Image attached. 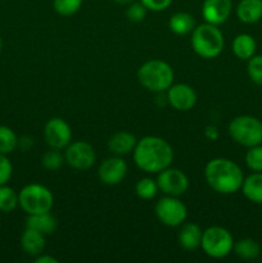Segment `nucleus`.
Returning a JSON list of instances; mask_svg holds the SVG:
<instances>
[{"mask_svg": "<svg viewBox=\"0 0 262 263\" xmlns=\"http://www.w3.org/2000/svg\"><path fill=\"white\" fill-rule=\"evenodd\" d=\"M134 162L146 174H158L174 161V149L159 136H144L136 143L133 152Z\"/></svg>", "mask_w": 262, "mask_h": 263, "instance_id": "nucleus-1", "label": "nucleus"}, {"mask_svg": "<svg viewBox=\"0 0 262 263\" xmlns=\"http://www.w3.org/2000/svg\"><path fill=\"white\" fill-rule=\"evenodd\" d=\"M204 179L213 192L229 195L240 190L244 175L240 167L231 159L213 158L205 164Z\"/></svg>", "mask_w": 262, "mask_h": 263, "instance_id": "nucleus-2", "label": "nucleus"}, {"mask_svg": "<svg viewBox=\"0 0 262 263\" xmlns=\"http://www.w3.org/2000/svg\"><path fill=\"white\" fill-rule=\"evenodd\" d=\"M174 69L167 62L152 59L141 64L138 69V80L146 90L152 92L167 91L174 84Z\"/></svg>", "mask_w": 262, "mask_h": 263, "instance_id": "nucleus-3", "label": "nucleus"}, {"mask_svg": "<svg viewBox=\"0 0 262 263\" xmlns=\"http://www.w3.org/2000/svg\"><path fill=\"white\" fill-rule=\"evenodd\" d=\"M225 46V39L220 28L212 23L197 26L192 32V48L199 57L213 59L220 55Z\"/></svg>", "mask_w": 262, "mask_h": 263, "instance_id": "nucleus-4", "label": "nucleus"}, {"mask_svg": "<svg viewBox=\"0 0 262 263\" xmlns=\"http://www.w3.org/2000/svg\"><path fill=\"white\" fill-rule=\"evenodd\" d=\"M18 202L23 212L27 215L50 212L54 204V197L50 189L41 184H28L18 193Z\"/></svg>", "mask_w": 262, "mask_h": 263, "instance_id": "nucleus-5", "label": "nucleus"}, {"mask_svg": "<svg viewBox=\"0 0 262 263\" xmlns=\"http://www.w3.org/2000/svg\"><path fill=\"white\" fill-rule=\"evenodd\" d=\"M229 135L239 145L251 146L262 144V122L253 116H238L229 123Z\"/></svg>", "mask_w": 262, "mask_h": 263, "instance_id": "nucleus-6", "label": "nucleus"}, {"mask_svg": "<svg viewBox=\"0 0 262 263\" xmlns=\"http://www.w3.org/2000/svg\"><path fill=\"white\" fill-rule=\"evenodd\" d=\"M200 247L211 258H225L234 249L233 235L225 228L211 226L203 231Z\"/></svg>", "mask_w": 262, "mask_h": 263, "instance_id": "nucleus-7", "label": "nucleus"}, {"mask_svg": "<svg viewBox=\"0 0 262 263\" xmlns=\"http://www.w3.org/2000/svg\"><path fill=\"white\" fill-rule=\"evenodd\" d=\"M154 211H156L157 218L164 226H169V228L181 226L188 217L186 205L179 198L171 197V195L161 198L156 203Z\"/></svg>", "mask_w": 262, "mask_h": 263, "instance_id": "nucleus-8", "label": "nucleus"}, {"mask_svg": "<svg viewBox=\"0 0 262 263\" xmlns=\"http://www.w3.org/2000/svg\"><path fill=\"white\" fill-rule=\"evenodd\" d=\"M97 161V153L94 148L86 141L69 143L64 151V162L77 171H87Z\"/></svg>", "mask_w": 262, "mask_h": 263, "instance_id": "nucleus-9", "label": "nucleus"}, {"mask_svg": "<svg viewBox=\"0 0 262 263\" xmlns=\"http://www.w3.org/2000/svg\"><path fill=\"white\" fill-rule=\"evenodd\" d=\"M157 184H158V189L163 194L171 195V197H180L189 187V180L184 172L177 168H172L170 166L163 171L158 172Z\"/></svg>", "mask_w": 262, "mask_h": 263, "instance_id": "nucleus-10", "label": "nucleus"}, {"mask_svg": "<svg viewBox=\"0 0 262 263\" xmlns=\"http://www.w3.org/2000/svg\"><path fill=\"white\" fill-rule=\"evenodd\" d=\"M44 139L50 148L58 151L66 149V146L71 143L72 130L63 118H50L44 127Z\"/></svg>", "mask_w": 262, "mask_h": 263, "instance_id": "nucleus-11", "label": "nucleus"}, {"mask_svg": "<svg viewBox=\"0 0 262 263\" xmlns=\"http://www.w3.org/2000/svg\"><path fill=\"white\" fill-rule=\"evenodd\" d=\"M127 174V163L120 156L104 159L98 168V176L105 185H118Z\"/></svg>", "mask_w": 262, "mask_h": 263, "instance_id": "nucleus-12", "label": "nucleus"}, {"mask_svg": "<svg viewBox=\"0 0 262 263\" xmlns=\"http://www.w3.org/2000/svg\"><path fill=\"white\" fill-rule=\"evenodd\" d=\"M167 102L176 110L186 112L197 104V92L190 85L172 84L167 90Z\"/></svg>", "mask_w": 262, "mask_h": 263, "instance_id": "nucleus-13", "label": "nucleus"}, {"mask_svg": "<svg viewBox=\"0 0 262 263\" xmlns=\"http://www.w3.org/2000/svg\"><path fill=\"white\" fill-rule=\"evenodd\" d=\"M233 10L231 0H204L202 4V15L205 22L221 25L226 22Z\"/></svg>", "mask_w": 262, "mask_h": 263, "instance_id": "nucleus-14", "label": "nucleus"}, {"mask_svg": "<svg viewBox=\"0 0 262 263\" xmlns=\"http://www.w3.org/2000/svg\"><path fill=\"white\" fill-rule=\"evenodd\" d=\"M136 143H138V139L135 138V135L127 131H118L110 136L107 145L110 153L121 157L134 152Z\"/></svg>", "mask_w": 262, "mask_h": 263, "instance_id": "nucleus-15", "label": "nucleus"}, {"mask_svg": "<svg viewBox=\"0 0 262 263\" xmlns=\"http://www.w3.org/2000/svg\"><path fill=\"white\" fill-rule=\"evenodd\" d=\"M21 247L28 256L38 257L45 249V235L33 229L26 228L21 235Z\"/></svg>", "mask_w": 262, "mask_h": 263, "instance_id": "nucleus-16", "label": "nucleus"}, {"mask_svg": "<svg viewBox=\"0 0 262 263\" xmlns=\"http://www.w3.org/2000/svg\"><path fill=\"white\" fill-rule=\"evenodd\" d=\"M236 17L247 25L258 22L262 20V0H240L236 5Z\"/></svg>", "mask_w": 262, "mask_h": 263, "instance_id": "nucleus-17", "label": "nucleus"}, {"mask_svg": "<svg viewBox=\"0 0 262 263\" xmlns=\"http://www.w3.org/2000/svg\"><path fill=\"white\" fill-rule=\"evenodd\" d=\"M202 235L203 231L200 230L199 226L197 223H185L179 231V244L181 248L185 251H195L199 248L200 243H202Z\"/></svg>", "mask_w": 262, "mask_h": 263, "instance_id": "nucleus-18", "label": "nucleus"}, {"mask_svg": "<svg viewBox=\"0 0 262 263\" xmlns=\"http://www.w3.org/2000/svg\"><path fill=\"white\" fill-rule=\"evenodd\" d=\"M26 228L33 229L44 235H51L58 228V221L50 212L28 215L26 220Z\"/></svg>", "mask_w": 262, "mask_h": 263, "instance_id": "nucleus-19", "label": "nucleus"}, {"mask_svg": "<svg viewBox=\"0 0 262 263\" xmlns=\"http://www.w3.org/2000/svg\"><path fill=\"white\" fill-rule=\"evenodd\" d=\"M231 49L236 58L241 61H248L256 54L257 43L254 37L249 33H239L235 36L231 44Z\"/></svg>", "mask_w": 262, "mask_h": 263, "instance_id": "nucleus-20", "label": "nucleus"}, {"mask_svg": "<svg viewBox=\"0 0 262 263\" xmlns=\"http://www.w3.org/2000/svg\"><path fill=\"white\" fill-rule=\"evenodd\" d=\"M240 190L252 203L262 204V172H253L243 180Z\"/></svg>", "mask_w": 262, "mask_h": 263, "instance_id": "nucleus-21", "label": "nucleus"}, {"mask_svg": "<svg viewBox=\"0 0 262 263\" xmlns=\"http://www.w3.org/2000/svg\"><path fill=\"white\" fill-rule=\"evenodd\" d=\"M169 27L176 35H188L195 28V20L186 12H177L170 18Z\"/></svg>", "mask_w": 262, "mask_h": 263, "instance_id": "nucleus-22", "label": "nucleus"}, {"mask_svg": "<svg viewBox=\"0 0 262 263\" xmlns=\"http://www.w3.org/2000/svg\"><path fill=\"white\" fill-rule=\"evenodd\" d=\"M233 251L235 252L239 258L252 261V259H256L261 254V247L253 239L246 238L234 243Z\"/></svg>", "mask_w": 262, "mask_h": 263, "instance_id": "nucleus-23", "label": "nucleus"}, {"mask_svg": "<svg viewBox=\"0 0 262 263\" xmlns=\"http://www.w3.org/2000/svg\"><path fill=\"white\" fill-rule=\"evenodd\" d=\"M20 204L18 194L13 187L5 185H0V212L9 213L17 208Z\"/></svg>", "mask_w": 262, "mask_h": 263, "instance_id": "nucleus-24", "label": "nucleus"}, {"mask_svg": "<svg viewBox=\"0 0 262 263\" xmlns=\"http://www.w3.org/2000/svg\"><path fill=\"white\" fill-rule=\"evenodd\" d=\"M158 184L157 180L151 179V177H143L139 180L135 185V193L140 199L149 200L153 199L158 193Z\"/></svg>", "mask_w": 262, "mask_h": 263, "instance_id": "nucleus-25", "label": "nucleus"}, {"mask_svg": "<svg viewBox=\"0 0 262 263\" xmlns=\"http://www.w3.org/2000/svg\"><path fill=\"white\" fill-rule=\"evenodd\" d=\"M18 145V139L14 131L10 127L0 125V153L9 154L12 153Z\"/></svg>", "mask_w": 262, "mask_h": 263, "instance_id": "nucleus-26", "label": "nucleus"}, {"mask_svg": "<svg viewBox=\"0 0 262 263\" xmlns=\"http://www.w3.org/2000/svg\"><path fill=\"white\" fill-rule=\"evenodd\" d=\"M82 0H53V8L58 14L69 17L80 10Z\"/></svg>", "mask_w": 262, "mask_h": 263, "instance_id": "nucleus-27", "label": "nucleus"}, {"mask_svg": "<svg viewBox=\"0 0 262 263\" xmlns=\"http://www.w3.org/2000/svg\"><path fill=\"white\" fill-rule=\"evenodd\" d=\"M64 163V154H62L58 149H53L45 152L41 158V164L44 168L49 170V171H55L58 170L62 164Z\"/></svg>", "mask_w": 262, "mask_h": 263, "instance_id": "nucleus-28", "label": "nucleus"}, {"mask_svg": "<svg viewBox=\"0 0 262 263\" xmlns=\"http://www.w3.org/2000/svg\"><path fill=\"white\" fill-rule=\"evenodd\" d=\"M246 164L253 172H262V144L248 148L246 154Z\"/></svg>", "mask_w": 262, "mask_h": 263, "instance_id": "nucleus-29", "label": "nucleus"}, {"mask_svg": "<svg viewBox=\"0 0 262 263\" xmlns=\"http://www.w3.org/2000/svg\"><path fill=\"white\" fill-rule=\"evenodd\" d=\"M247 72H248V76L252 82L262 86V54L261 55L254 54L251 59H248Z\"/></svg>", "mask_w": 262, "mask_h": 263, "instance_id": "nucleus-30", "label": "nucleus"}, {"mask_svg": "<svg viewBox=\"0 0 262 263\" xmlns=\"http://www.w3.org/2000/svg\"><path fill=\"white\" fill-rule=\"evenodd\" d=\"M146 8L141 3H131L127 5L126 9V15L131 22H141L146 15Z\"/></svg>", "mask_w": 262, "mask_h": 263, "instance_id": "nucleus-31", "label": "nucleus"}, {"mask_svg": "<svg viewBox=\"0 0 262 263\" xmlns=\"http://www.w3.org/2000/svg\"><path fill=\"white\" fill-rule=\"evenodd\" d=\"M13 175L12 162L7 157V154L0 153V185L8 184Z\"/></svg>", "mask_w": 262, "mask_h": 263, "instance_id": "nucleus-32", "label": "nucleus"}, {"mask_svg": "<svg viewBox=\"0 0 262 263\" xmlns=\"http://www.w3.org/2000/svg\"><path fill=\"white\" fill-rule=\"evenodd\" d=\"M141 4L152 12H162L166 10L172 4V0H140Z\"/></svg>", "mask_w": 262, "mask_h": 263, "instance_id": "nucleus-33", "label": "nucleus"}, {"mask_svg": "<svg viewBox=\"0 0 262 263\" xmlns=\"http://www.w3.org/2000/svg\"><path fill=\"white\" fill-rule=\"evenodd\" d=\"M204 135H205V138H207V139L215 141V140H217L218 136H220V133H218V128L216 127V126L210 125V126H207V127H205Z\"/></svg>", "mask_w": 262, "mask_h": 263, "instance_id": "nucleus-34", "label": "nucleus"}, {"mask_svg": "<svg viewBox=\"0 0 262 263\" xmlns=\"http://www.w3.org/2000/svg\"><path fill=\"white\" fill-rule=\"evenodd\" d=\"M35 263H58V259L49 254H39L35 258Z\"/></svg>", "mask_w": 262, "mask_h": 263, "instance_id": "nucleus-35", "label": "nucleus"}, {"mask_svg": "<svg viewBox=\"0 0 262 263\" xmlns=\"http://www.w3.org/2000/svg\"><path fill=\"white\" fill-rule=\"evenodd\" d=\"M115 2L120 5H128L135 2V0H115Z\"/></svg>", "mask_w": 262, "mask_h": 263, "instance_id": "nucleus-36", "label": "nucleus"}, {"mask_svg": "<svg viewBox=\"0 0 262 263\" xmlns=\"http://www.w3.org/2000/svg\"><path fill=\"white\" fill-rule=\"evenodd\" d=\"M2 48H3V40H2V36H0V51H2Z\"/></svg>", "mask_w": 262, "mask_h": 263, "instance_id": "nucleus-37", "label": "nucleus"}]
</instances>
